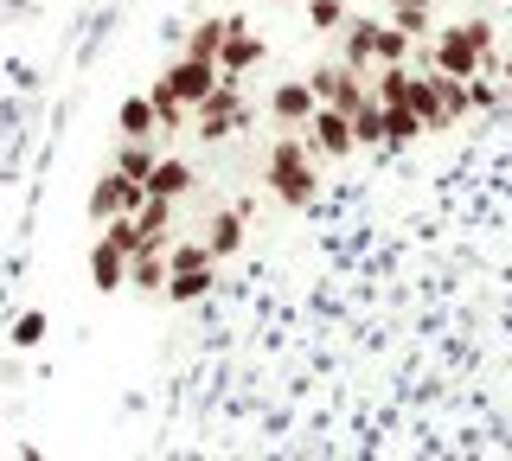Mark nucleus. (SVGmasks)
I'll return each mask as SVG.
<instances>
[{
  "mask_svg": "<svg viewBox=\"0 0 512 461\" xmlns=\"http://www.w3.org/2000/svg\"><path fill=\"white\" fill-rule=\"evenodd\" d=\"M263 180H269V193H276V205H288V212L314 205V193H320V173H314V141L301 135V129H288V135L276 141V148H269Z\"/></svg>",
  "mask_w": 512,
  "mask_h": 461,
  "instance_id": "f257e3e1",
  "label": "nucleus"
},
{
  "mask_svg": "<svg viewBox=\"0 0 512 461\" xmlns=\"http://www.w3.org/2000/svg\"><path fill=\"white\" fill-rule=\"evenodd\" d=\"M244 129V90H237V77H218V90L205 103H192V135L199 141H224Z\"/></svg>",
  "mask_w": 512,
  "mask_h": 461,
  "instance_id": "f03ea898",
  "label": "nucleus"
},
{
  "mask_svg": "<svg viewBox=\"0 0 512 461\" xmlns=\"http://www.w3.org/2000/svg\"><path fill=\"white\" fill-rule=\"evenodd\" d=\"M429 65H436V71H448V77H480V71H487V65H493V58H487V52H480V39H474V26H468V20H461V26H448V33H442L436 45H429Z\"/></svg>",
  "mask_w": 512,
  "mask_h": 461,
  "instance_id": "7ed1b4c3",
  "label": "nucleus"
},
{
  "mask_svg": "<svg viewBox=\"0 0 512 461\" xmlns=\"http://www.w3.org/2000/svg\"><path fill=\"white\" fill-rule=\"evenodd\" d=\"M141 199H148V186L141 180H128L122 167H109L103 180L90 186V199H84V212H90V225H103V218H122V212H141Z\"/></svg>",
  "mask_w": 512,
  "mask_h": 461,
  "instance_id": "20e7f679",
  "label": "nucleus"
},
{
  "mask_svg": "<svg viewBox=\"0 0 512 461\" xmlns=\"http://www.w3.org/2000/svg\"><path fill=\"white\" fill-rule=\"evenodd\" d=\"M308 84H314V97H320V103L346 109V116H352V109H359L365 97H372V84H365V71H352L346 58H333V65H314V71H308Z\"/></svg>",
  "mask_w": 512,
  "mask_h": 461,
  "instance_id": "39448f33",
  "label": "nucleus"
},
{
  "mask_svg": "<svg viewBox=\"0 0 512 461\" xmlns=\"http://www.w3.org/2000/svg\"><path fill=\"white\" fill-rule=\"evenodd\" d=\"M308 141H314V154H327V161H346V154L359 148L352 116H346V109H333V103H320L314 116H308Z\"/></svg>",
  "mask_w": 512,
  "mask_h": 461,
  "instance_id": "423d86ee",
  "label": "nucleus"
},
{
  "mask_svg": "<svg viewBox=\"0 0 512 461\" xmlns=\"http://www.w3.org/2000/svg\"><path fill=\"white\" fill-rule=\"evenodd\" d=\"M320 109V97H314V84L308 77H288V84H276L269 90V116L282 122V129H308V116Z\"/></svg>",
  "mask_w": 512,
  "mask_h": 461,
  "instance_id": "0eeeda50",
  "label": "nucleus"
},
{
  "mask_svg": "<svg viewBox=\"0 0 512 461\" xmlns=\"http://www.w3.org/2000/svg\"><path fill=\"white\" fill-rule=\"evenodd\" d=\"M256 65H263V33H250V20H231V33H224V45H218V71L244 77Z\"/></svg>",
  "mask_w": 512,
  "mask_h": 461,
  "instance_id": "6e6552de",
  "label": "nucleus"
},
{
  "mask_svg": "<svg viewBox=\"0 0 512 461\" xmlns=\"http://www.w3.org/2000/svg\"><path fill=\"white\" fill-rule=\"evenodd\" d=\"M218 65H212V58H186L180 52V65H173L167 71V84H173V97H180V103H205V97H212V90H218Z\"/></svg>",
  "mask_w": 512,
  "mask_h": 461,
  "instance_id": "1a4fd4ad",
  "label": "nucleus"
},
{
  "mask_svg": "<svg viewBox=\"0 0 512 461\" xmlns=\"http://www.w3.org/2000/svg\"><path fill=\"white\" fill-rule=\"evenodd\" d=\"M410 109L423 116V129L436 135V129H455V116H448V103H442V77L429 71V77H410Z\"/></svg>",
  "mask_w": 512,
  "mask_h": 461,
  "instance_id": "9d476101",
  "label": "nucleus"
},
{
  "mask_svg": "<svg viewBox=\"0 0 512 461\" xmlns=\"http://www.w3.org/2000/svg\"><path fill=\"white\" fill-rule=\"evenodd\" d=\"M90 289H96V295H116V289H128V257H122L116 244H103V237L90 244Z\"/></svg>",
  "mask_w": 512,
  "mask_h": 461,
  "instance_id": "9b49d317",
  "label": "nucleus"
},
{
  "mask_svg": "<svg viewBox=\"0 0 512 461\" xmlns=\"http://www.w3.org/2000/svg\"><path fill=\"white\" fill-rule=\"evenodd\" d=\"M167 250L160 244H148V250H135V257H128V289H141V295H167Z\"/></svg>",
  "mask_w": 512,
  "mask_h": 461,
  "instance_id": "f8f14e48",
  "label": "nucleus"
},
{
  "mask_svg": "<svg viewBox=\"0 0 512 461\" xmlns=\"http://www.w3.org/2000/svg\"><path fill=\"white\" fill-rule=\"evenodd\" d=\"M244 237H250V218L237 212V205H231V212H218L212 225H205V244H212V257H218V263H224V257H237V250H244Z\"/></svg>",
  "mask_w": 512,
  "mask_h": 461,
  "instance_id": "ddd939ff",
  "label": "nucleus"
},
{
  "mask_svg": "<svg viewBox=\"0 0 512 461\" xmlns=\"http://www.w3.org/2000/svg\"><path fill=\"white\" fill-rule=\"evenodd\" d=\"M192 180H199V173H192L180 154H160L154 173H148V193H160V199H186V193H192Z\"/></svg>",
  "mask_w": 512,
  "mask_h": 461,
  "instance_id": "4468645a",
  "label": "nucleus"
},
{
  "mask_svg": "<svg viewBox=\"0 0 512 461\" xmlns=\"http://www.w3.org/2000/svg\"><path fill=\"white\" fill-rule=\"evenodd\" d=\"M148 97H154V122H160V135H180V129H192V103L173 97V84H167V77H154V90H148Z\"/></svg>",
  "mask_w": 512,
  "mask_h": 461,
  "instance_id": "2eb2a0df",
  "label": "nucleus"
},
{
  "mask_svg": "<svg viewBox=\"0 0 512 461\" xmlns=\"http://www.w3.org/2000/svg\"><path fill=\"white\" fill-rule=\"evenodd\" d=\"M154 161H160V154H154V135H122V148H116V167L128 173V180H141V186H148Z\"/></svg>",
  "mask_w": 512,
  "mask_h": 461,
  "instance_id": "dca6fc26",
  "label": "nucleus"
},
{
  "mask_svg": "<svg viewBox=\"0 0 512 461\" xmlns=\"http://www.w3.org/2000/svg\"><path fill=\"white\" fill-rule=\"evenodd\" d=\"M372 45H378V20H346V45H340V58H346L352 71L372 65Z\"/></svg>",
  "mask_w": 512,
  "mask_h": 461,
  "instance_id": "f3484780",
  "label": "nucleus"
},
{
  "mask_svg": "<svg viewBox=\"0 0 512 461\" xmlns=\"http://www.w3.org/2000/svg\"><path fill=\"white\" fill-rule=\"evenodd\" d=\"M218 269V263H212ZM212 269H173L167 276V301H180V308H192V301L212 295Z\"/></svg>",
  "mask_w": 512,
  "mask_h": 461,
  "instance_id": "a211bd4d",
  "label": "nucleus"
},
{
  "mask_svg": "<svg viewBox=\"0 0 512 461\" xmlns=\"http://www.w3.org/2000/svg\"><path fill=\"white\" fill-rule=\"evenodd\" d=\"M135 225L148 231V244H160V250H167V231H173V199L148 193V199H141V212H135Z\"/></svg>",
  "mask_w": 512,
  "mask_h": 461,
  "instance_id": "6ab92c4d",
  "label": "nucleus"
},
{
  "mask_svg": "<svg viewBox=\"0 0 512 461\" xmlns=\"http://www.w3.org/2000/svg\"><path fill=\"white\" fill-rule=\"evenodd\" d=\"M416 135H429V129H423V116H416L410 103L384 109V148H404V141H416Z\"/></svg>",
  "mask_w": 512,
  "mask_h": 461,
  "instance_id": "aec40b11",
  "label": "nucleus"
},
{
  "mask_svg": "<svg viewBox=\"0 0 512 461\" xmlns=\"http://www.w3.org/2000/svg\"><path fill=\"white\" fill-rule=\"evenodd\" d=\"M116 129L122 135H160V122H154V97L141 90V97H128L122 109H116Z\"/></svg>",
  "mask_w": 512,
  "mask_h": 461,
  "instance_id": "412c9836",
  "label": "nucleus"
},
{
  "mask_svg": "<svg viewBox=\"0 0 512 461\" xmlns=\"http://www.w3.org/2000/svg\"><path fill=\"white\" fill-rule=\"evenodd\" d=\"M103 244H116L122 257H135V250H148V231L135 225V212H122V218H103Z\"/></svg>",
  "mask_w": 512,
  "mask_h": 461,
  "instance_id": "4be33fe9",
  "label": "nucleus"
},
{
  "mask_svg": "<svg viewBox=\"0 0 512 461\" xmlns=\"http://www.w3.org/2000/svg\"><path fill=\"white\" fill-rule=\"evenodd\" d=\"M352 135H359V148H384V103L378 97H365L352 109Z\"/></svg>",
  "mask_w": 512,
  "mask_h": 461,
  "instance_id": "5701e85b",
  "label": "nucleus"
},
{
  "mask_svg": "<svg viewBox=\"0 0 512 461\" xmlns=\"http://www.w3.org/2000/svg\"><path fill=\"white\" fill-rule=\"evenodd\" d=\"M410 58V33L391 20H378V45H372V65H404Z\"/></svg>",
  "mask_w": 512,
  "mask_h": 461,
  "instance_id": "b1692460",
  "label": "nucleus"
},
{
  "mask_svg": "<svg viewBox=\"0 0 512 461\" xmlns=\"http://www.w3.org/2000/svg\"><path fill=\"white\" fill-rule=\"evenodd\" d=\"M224 33H231V20H205V26H192V33H186V58H212V65H218Z\"/></svg>",
  "mask_w": 512,
  "mask_h": 461,
  "instance_id": "393cba45",
  "label": "nucleus"
},
{
  "mask_svg": "<svg viewBox=\"0 0 512 461\" xmlns=\"http://www.w3.org/2000/svg\"><path fill=\"white\" fill-rule=\"evenodd\" d=\"M372 97H378L384 109H391V103H410V71H404V65H378Z\"/></svg>",
  "mask_w": 512,
  "mask_h": 461,
  "instance_id": "a878e982",
  "label": "nucleus"
},
{
  "mask_svg": "<svg viewBox=\"0 0 512 461\" xmlns=\"http://www.w3.org/2000/svg\"><path fill=\"white\" fill-rule=\"evenodd\" d=\"M218 257H212V244L205 237H186V244H173L167 250V269H212Z\"/></svg>",
  "mask_w": 512,
  "mask_h": 461,
  "instance_id": "bb28decb",
  "label": "nucleus"
},
{
  "mask_svg": "<svg viewBox=\"0 0 512 461\" xmlns=\"http://www.w3.org/2000/svg\"><path fill=\"white\" fill-rule=\"evenodd\" d=\"M45 333H52V321H45L39 308H26L20 321H13V346H20V353H32V346H45Z\"/></svg>",
  "mask_w": 512,
  "mask_h": 461,
  "instance_id": "cd10ccee",
  "label": "nucleus"
},
{
  "mask_svg": "<svg viewBox=\"0 0 512 461\" xmlns=\"http://www.w3.org/2000/svg\"><path fill=\"white\" fill-rule=\"evenodd\" d=\"M391 26H404V33L416 39L429 26V0H391Z\"/></svg>",
  "mask_w": 512,
  "mask_h": 461,
  "instance_id": "c85d7f7f",
  "label": "nucleus"
},
{
  "mask_svg": "<svg viewBox=\"0 0 512 461\" xmlns=\"http://www.w3.org/2000/svg\"><path fill=\"white\" fill-rule=\"evenodd\" d=\"M308 26H314V33H333V26H346V0H308Z\"/></svg>",
  "mask_w": 512,
  "mask_h": 461,
  "instance_id": "c756f323",
  "label": "nucleus"
},
{
  "mask_svg": "<svg viewBox=\"0 0 512 461\" xmlns=\"http://www.w3.org/2000/svg\"><path fill=\"white\" fill-rule=\"evenodd\" d=\"M500 103V84H480V77H468V109H493Z\"/></svg>",
  "mask_w": 512,
  "mask_h": 461,
  "instance_id": "7c9ffc66",
  "label": "nucleus"
},
{
  "mask_svg": "<svg viewBox=\"0 0 512 461\" xmlns=\"http://www.w3.org/2000/svg\"><path fill=\"white\" fill-rule=\"evenodd\" d=\"M500 77H506V90H512V58H506V71H500Z\"/></svg>",
  "mask_w": 512,
  "mask_h": 461,
  "instance_id": "2f4dec72",
  "label": "nucleus"
},
{
  "mask_svg": "<svg viewBox=\"0 0 512 461\" xmlns=\"http://www.w3.org/2000/svg\"><path fill=\"white\" fill-rule=\"evenodd\" d=\"M276 7H288V0H276Z\"/></svg>",
  "mask_w": 512,
  "mask_h": 461,
  "instance_id": "473e14b6",
  "label": "nucleus"
}]
</instances>
